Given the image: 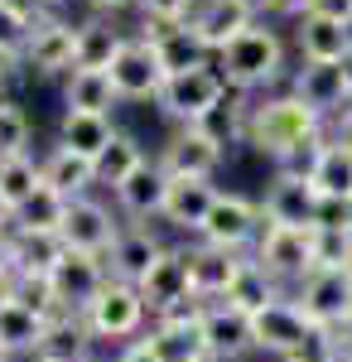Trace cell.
<instances>
[{
    "label": "cell",
    "instance_id": "1",
    "mask_svg": "<svg viewBox=\"0 0 352 362\" xmlns=\"http://www.w3.org/2000/svg\"><path fill=\"white\" fill-rule=\"evenodd\" d=\"M324 136V116L309 112L295 92H280V97H266V102H246V131L242 145H251L256 155L266 160H285L295 145Z\"/></svg>",
    "mask_w": 352,
    "mask_h": 362
},
{
    "label": "cell",
    "instance_id": "2",
    "mask_svg": "<svg viewBox=\"0 0 352 362\" xmlns=\"http://www.w3.org/2000/svg\"><path fill=\"white\" fill-rule=\"evenodd\" d=\"M213 63H217V73L227 78L232 92L251 97V92H266V87H275L285 78V39H280L266 20H256V25L242 29Z\"/></svg>",
    "mask_w": 352,
    "mask_h": 362
},
{
    "label": "cell",
    "instance_id": "3",
    "mask_svg": "<svg viewBox=\"0 0 352 362\" xmlns=\"http://www.w3.org/2000/svg\"><path fill=\"white\" fill-rule=\"evenodd\" d=\"M82 324L92 329L97 348H121V343H131V338H140L145 329H150V309H145L136 285L107 280L102 295L82 309Z\"/></svg>",
    "mask_w": 352,
    "mask_h": 362
},
{
    "label": "cell",
    "instance_id": "4",
    "mask_svg": "<svg viewBox=\"0 0 352 362\" xmlns=\"http://www.w3.org/2000/svg\"><path fill=\"white\" fill-rule=\"evenodd\" d=\"M251 261H256L285 295H295L299 285H304V276H314V227L299 232V227L266 223L261 237H256V247H251Z\"/></svg>",
    "mask_w": 352,
    "mask_h": 362
},
{
    "label": "cell",
    "instance_id": "5",
    "mask_svg": "<svg viewBox=\"0 0 352 362\" xmlns=\"http://www.w3.org/2000/svg\"><path fill=\"white\" fill-rule=\"evenodd\" d=\"M232 97V87H227V78L217 73V63H208V68H189V73H174L169 83H164L160 92V107L174 126H198L203 116H213L222 102Z\"/></svg>",
    "mask_w": 352,
    "mask_h": 362
},
{
    "label": "cell",
    "instance_id": "6",
    "mask_svg": "<svg viewBox=\"0 0 352 362\" xmlns=\"http://www.w3.org/2000/svg\"><path fill=\"white\" fill-rule=\"evenodd\" d=\"M261 227H266V213H261V203L246 194H217L213 213H208V223L203 232L193 237V242H208V247H227V251H246L256 247V237H261Z\"/></svg>",
    "mask_w": 352,
    "mask_h": 362
},
{
    "label": "cell",
    "instance_id": "7",
    "mask_svg": "<svg viewBox=\"0 0 352 362\" xmlns=\"http://www.w3.org/2000/svg\"><path fill=\"white\" fill-rule=\"evenodd\" d=\"M145 309H150V324L174 314V309H189V305H203L193 295V276H189V247H164L160 261L150 266V276L136 285Z\"/></svg>",
    "mask_w": 352,
    "mask_h": 362
},
{
    "label": "cell",
    "instance_id": "8",
    "mask_svg": "<svg viewBox=\"0 0 352 362\" xmlns=\"http://www.w3.org/2000/svg\"><path fill=\"white\" fill-rule=\"evenodd\" d=\"M295 305L309 314V324L343 334L352 324V271H314L304 276V285L295 290Z\"/></svg>",
    "mask_w": 352,
    "mask_h": 362
},
{
    "label": "cell",
    "instance_id": "9",
    "mask_svg": "<svg viewBox=\"0 0 352 362\" xmlns=\"http://www.w3.org/2000/svg\"><path fill=\"white\" fill-rule=\"evenodd\" d=\"M121 227L126 223H116L111 203H102L97 194H87V198H73V203H68V218L58 227V237H63L68 251H87V256H102V261H107V251L116 247Z\"/></svg>",
    "mask_w": 352,
    "mask_h": 362
},
{
    "label": "cell",
    "instance_id": "10",
    "mask_svg": "<svg viewBox=\"0 0 352 362\" xmlns=\"http://www.w3.org/2000/svg\"><path fill=\"white\" fill-rule=\"evenodd\" d=\"M111 83H116V97H121V102H160L169 73H164L155 44L140 39V34H131L126 49H121L116 63H111Z\"/></svg>",
    "mask_w": 352,
    "mask_h": 362
},
{
    "label": "cell",
    "instance_id": "11",
    "mask_svg": "<svg viewBox=\"0 0 352 362\" xmlns=\"http://www.w3.org/2000/svg\"><path fill=\"white\" fill-rule=\"evenodd\" d=\"M20 68L39 73V78H68L78 68V25L73 20H44L34 25L29 44L20 49Z\"/></svg>",
    "mask_w": 352,
    "mask_h": 362
},
{
    "label": "cell",
    "instance_id": "12",
    "mask_svg": "<svg viewBox=\"0 0 352 362\" xmlns=\"http://www.w3.org/2000/svg\"><path fill=\"white\" fill-rule=\"evenodd\" d=\"M155 160H160V169L169 179H217V169L227 160V145H217L198 126H179L174 136L164 140V150Z\"/></svg>",
    "mask_w": 352,
    "mask_h": 362
},
{
    "label": "cell",
    "instance_id": "13",
    "mask_svg": "<svg viewBox=\"0 0 352 362\" xmlns=\"http://www.w3.org/2000/svg\"><path fill=\"white\" fill-rule=\"evenodd\" d=\"M145 343L155 362H203L208 358V338H203V305H189V309H174L155 319L145 329Z\"/></svg>",
    "mask_w": 352,
    "mask_h": 362
},
{
    "label": "cell",
    "instance_id": "14",
    "mask_svg": "<svg viewBox=\"0 0 352 362\" xmlns=\"http://www.w3.org/2000/svg\"><path fill=\"white\" fill-rule=\"evenodd\" d=\"M111 280L107 261L102 256H87V251H63L58 266L49 271V285H54V300L63 314H82L102 295V285Z\"/></svg>",
    "mask_w": 352,
    "mask_h": 362
},
{
    "label": "cell",
    "instance_id": "15",
    "mask_svg": "<svg viewBox=\"0 0 352 362\" xmlns=\"http://www.w3.org/2000/svg\"><path fill=\"white\" fill-rule=\"evenodd\" d=\"M251 324H256V353H266V358H275V362L290 358L299 343L319 329V324H309V314L295 305V295H280V300L266 305Z\"/></svg>",
    "mask_w": 352,
    "mask_h": 362
},
{
    "label": "cell",
    "instance_id": "16",
    "mask_svg": "<svg viewBox=\"0 0 352 362\" xmlns=\"http://www.w3.org/2000/svg\"><path fill=\"white\" fill-rule=\"evenodd\" d=\"M140 39L155 44L164 73H189V68H208L213 63V49L203 44V34L193 29V20H179V25H164V20H140Z\"/></svg>",
    "mask_w": 352,
    "mask_h": 362
},
{
    "label": "cell",
    "instance_id": "17",
    "mask_svg": "<svg viewBox=\"0 0 352 362\" xmlns=\"http://www.w3.org/2000/svg\"><path fill=\"white\" fill-rule=\"evenodd\" d=\"M203 338H208V358L213 362H242L256 353V324H251V314H242L227 300L203 305Z\"/></svg>",
    "mask_w": 352,
    "mask_h": 362
},
{
    "label": "cell",
    "instance_id": "18",
    "mask_svg": "<svg viewBox=\"0 0 352 362\" xmlns=\"http://www.w3.org/2000/svg\"><path fill=\"white\" fill-rule=\"evenodd\" d=\"M319 189L309 184V179H290V174H271V184H266V194H261V213H266V223L275 227H299V232H309V227L319 223Z\"/></svg>",
    "mask_w": 352,
    "mask_h": 362
},
{
    "label": "cell",
    "instance_id": "19",
    "mask_svg": "<svg viewBox=\"0 0 352 362\" xmlns=\"http://www.w3.org/2000/svg\"><path fill=\"white\" fill-rule=\"evenodd\" d=\"M290 92H295L309 112H319L324 121H333L352 102L343 63H299L295 73H290Z\"/></svg>",
    "mask_w": 352,
    "mask_h": 362
},
{
    "label": "cell",
    "instance_id": "20",
    "mask_svg": "<svg viewBox=\"0 0 352 362\" xmlns=\"http://www.w3.org/2000/svg\"><path fill=\"white\" fill-rule=\"evenodd\" d=\"M246 251H227V247H208V242H189V276H193V295L203 305L227 300L232 280L242 276Z\"/></svg>",
    "mask_w": 352,
    "mask_h": 362
},
{
    "label": "cell",
    "instance_id": "21",
    "mask_svg": "<svg viewBox=\"0 0 352 362\" xmlns=\"http://www.w3.org/2000/svg\"><path fill=\"white\" fill-rule=\"evenodd\" d=\"M217 194H222V189H217L213 179H169V198H164L160 223H169L174 232H184L193 242V237L203 232V223H208Z\"/></svg>",
    "mask_w": 352,
    "mask_h": 362
},
{
    "label": "cell",
    "instance_id": "22",
    "mask_svg": "<svg viewBox=\"0 0 352 362\" xmlns=\"http://www.w3.org/2000/svg\"><path fill=\"white\" fill-rule=\"evenodd\" d=\"M164 198H169V174L160 169V160H145L116 189V208H121V218H131L136 227H150L164 213Z\"/></svg>",
    "mask_w": 352,
    "mask_h": 362
},
{
    "label": "cell",
    "instance_id": "23",
    "mask_svg": "<svg viewBox=\"0 0 352 362\" xmlns=\"http://www.w3.org/2000/svg\"><path fill=\"white\" fill-rule=\"evenodd\" d=\"M164 247H169V242H160L150 227L126 223V227H121V237H116V247L107 251V271H111V280L140 285V280L150 276V266L160 261V251H164Z\"/></svg>",
    "mask_w": 352,
    "mask_h": 362
},
{
    "label": "cell",
    "instance_id": "24",
    "mask_svg": "<svg viewBox=\"0 0 352 362\" xmlns=\"http://www.w3.org/2000/svg\"><path fill=\"white\" fill-rule=\"evenodd\" d=\"M92 358H97V338L82 324V314H58V319H49L29 362H92Z\"/></svg>",
    "mask_w": 352,
    "mask_h": 362
},
{
    "label": "cell",
    "instance_id": "25",
    "mask_svg": "<svg viewBox=\"0 0 352 362\" xmlns=\"http://www.w3.org/2000/svg\"><path fill=\"white\" fill-rule=\"evenodd\" d=\"M299 63H343L352 54V25L324 20V15H304L295 29Z\"/></svg>",
    "mask_w": 352,
    "mask_h": 362
},
{
    "label": "cell",
    "instance_id": "26",
    "mask_svg": "<svg viewBox=\"0 0 352 362\" xmlns=\"http://www.w3.org/2000/svg\"><path fill=\"white\" fill-rule=\"evenodd\" d=\"M251 25H256V15L246 10L242 0H203V5L193 10V29L203 34V44L213 49V58Z\"/></svg>",
    "mask_w": 352,
    "mask_h": 362
},
{
    "label": "cell",
    "instance_id": "27",
    "mask_svg": "<svg viewBox=\"0 0 352 362\" xmlns=\"http://www.w3.org/2000/svg\"><path fill=\"white\" fill-rule=\"evenodd\" d=\"M39 165H44V184L58 189L68 203H73V198H87L97 189V165L82 160V155H73L68 145H54L49 155H39Z\"/></svg>",
    "mask_w": 352,
    "mask_h": 362
},
{
    "label": "cell",
    "instance_id": "28",
    "mask_svg": "<svg viewBox=\"0 0 352 362\" xmlns=\"http://www.w3.org/2000/svg\"><path fill=\"white\" fill-rule=\"evenodd\" d=\"M116 83L111 73L102 68H73L68 83H63V112H97V116H111L116 112Z\"/></svg>",
    "mask_w": 352,
    "mask_h": 362
},
{
    "label": "cell",
    "instance_id": "29",
    "mask_svg": "<svg viewBox=\"0 0 352 362\" xmlns=\"http://www.w3.org/2000/svg\"><path fill=\"white\" fill-rule=\"evenodd\" d=\"M111 140H116V121H111V116H97V112H63V121H58V145H68L73 155L92 160V165H97V155L107 150Z\"/></svg>",
    "mask_w": 352,
    "mask_h": 362
},
{
    "label": "cell",
    "instance_id": "30",
    "mask_svg": "<svg viewBox=\"0 0 352 362\" xmlns=\"http://www.w3.org/2000/svg\"><path fill=\"white\" fill-rule=\"evenodd\" d=\"M126 39H131V34L111 25V15L82 20L78 25V68H102V73H111V63L126 49Z\"/></svg>",
    "mask_w": 352,
    "mask_h": 362
},
{
    "label": "cell",
    "instance_id": "31",
    "mask_svg": "<svg viewBox=\"0 0 352 362\" xmlns=\"http://www.w3.org/2000/svg\"><path fill=\"white\" fill-rule=\"evenodd\" d=\"M44 329H49L44 314H34V309H25V305L10 300L5 314H0V348H5L15 362H29L34 348H39V338H44Z\"/></svg>",
    "mask_w": 352,
    "mask_h": 362
},
{
    "label": "cell",
    "instance_id": "32",
    "mask_svg": "<svg viewBox=\"0 0 352 362\" xmlns=\"http://www.w3.org/2000/svg\"><path fill=\"white\" fill-rule=\"evenodd\" d=\"M145 160H150V155H145V145H140L131 131H116V140L97 155V189H111V194H116V189H121V184H126Z\"/></svg>",
    "mask_w": 352,
    "mask_h": 362
},
{
    "label": "cell",
    "instance_id": "33",
    "mask_svg": "<svg viewBox=\"0 0 352 362\" xmlns=\"http://www.w3.org/2000/svg\"><path fill=\"white\" fill-rule=\"evenodd\" d=\"M10 247H15V276H44L58 266V256H63V237L54 232H10Z\"/></svg>",
    "mask_w": 352,
    "mask_h": 362
},
{
    "label": "cell",
    "instance_id": "34",
    "mask_svg": "<svg viewBox=\"0 0 352 362\" xmlns=\"http://www.w3.org/2000/svg\"><path fill=\"white\" fill-rule=\"evenodd\" d=\"M319 198H333V203H352V150L348 145H338V140H328L324 155H319V165H314V179H309Z\"/></svg>",
    "mask_w": 352,
    "mask_h": 362
},
{
    "label": "cell",
    "instance_id": "35",
    "mask_svg": "<svg viewBox=\"0 0 352 362\" xmlns=\"http://www.w3.org/2000/svg\"><path fill=\"white\" fill-rule=\"evenodd\" d=\"M63 218H68V198L58 194V189H49V184H39V189L15 208V232H54L58 237Z\"/></svg>",
    "mask_w": 352,
    "mask_h": 362
},
{
    "label": "cell",
    "instance_id": "36",
    "mask_svg": "<svg viewBox=\"0 0 352 362\" xmlns=\"http://www.w3.org/2000/svg\"><path fill=\"white\" fill-rule=\"evenodd\" d=\"M280 295H285V290H280V285H275V280L266 276V271H261L251 256H246L242 276L232 280V290H227V305H237L242 314H251V319H256V314H261L266 305H275Z\"/></svg>",
    "mask_w": 352,
    "mask_h": 362
},
{
    "label": "cell",
    "instance_id": "37",
    "mask_svg": "<svg viewBox=\"0 0 352 362\" xmlns=\"http://www.w3.org/2000/svg\"><path fill=\"white\" fill-rule=\"evenodd\" d=\"M44 184V165L34 155H15V160H0V198L10 208H20L34 189Z\"/></svg>",
    "mask_w": 352,
    "mask_h": 362
},
{
    "label": "cell",
    "instance_id": "38",
    "mask_svg": "<svg viewBox=\"0 0 352 362\" xmlns=\"http://www.w3.org/2000/svg\"><path fill=\"white\" fill-rule=\"evenodd\" d=\"M34 140V126H29L25 107H15L10 97L0 102V160H15V155H34L29 150Z\"/></svg>",
    "mask_w": 352,
    "mask_h": 362
},
{
    "label": "cell",
    "instance_id": "39",
    "mask_svg": "<svg viewBox=\"0 0 352 362\" xmlns=\"http://www.w3.org/2000/svg\"><path fill=\"white\" fill-rule=\"evenodd\" d=\"M10 300L34 309V314H44V319H58V314H63L58 300H54V285H49L44 276H15L10 280Z\"/></svg>",
    "mask_w": 352,
    "mask_h": 362
},
{
    "label": "cell",
    "instance_id": "40",
    "mask_svg": "<svg viewBox=\"0 0 352 362\" xmlns=\"http://www.w3.org/2000/svg\"><path fill=\"white\" fill-rule=\"evenodd\" d=\"M328 145V131L314 140H304V145H295L285 160H275V174H290V179H314V165H319V155H324Z\"/></svg>",
    "mask_w": 352,
    "mask_h": 362
},
{
    "label": "cell",
    "instance_id": "41",
    "mask_svg": "<svg viewBox=\"0 0 352 362\" xmlns=\"http://www.w3.org/2000/svg\"><path fill=\"white\" fill-rule=\"evenodd\" d=\"M343 358V343H338V334L333 329H314V334L299 343L290 358H280V362H338Z\"/></svg>",
    "mask_w": 352,
    "mask_h": 362
},
{
    "label": "cell",
    "instance_id": "42",
    "mask_svg": "<svg viewBox=\"0 0 352 362\" xmlns=\"http://www.w3.org/2000/svg\"><path fill=\"white\" fill-rule=\"evenodd\" d=\"M140 20H164V25H179V20H193V10L203 0H136Z\"/></svg>",
    "mask_w": 352,
    "mask_h": 362
},
{
    "label": "cell",
    "instance_id": "43",
    "mask_svg": "<svg viewBox=\"0 0 352 362\" xmlns=\"http://www.w3.org/2000/svg\"><path fill=\"white\" fill-rule=\"evenodd\" d=\"M29 34H34V25H29V20L20 15V10H15V5H5V0H0V44L20 54V49L29 44Z\"/></svg>",
    "mask_w": 352,
    "mask_h": 362
},
{
    "label": "cell",
    "instance_id": "44",
    "mask_svg": "<svg viewBox=\"0 0 352 362\" xmlns=\"http://www.w3.org/2000/svg\"><path fill=\"white\" fill-rule=\"evenodd\" d=\"M5 5H15L29 25H44V20H58L63 15V0H5Z\"/></svg>",
    "mask_w": 352,
    "mask_h": 362
},
{
    "label": "cell",
    "instance_id": "45",
    "mask_svg": "<svg viewBox=\"0 0 352 362\" xmlns=\"http://www.w3.org/2000/svg\"><path fill=\"white\" fill-rule=\"evenodd\" d=\"M309 15H324V20L352 25V0H309Z\"/></svg>",
    "mask_w": 352,
    "mask_h": 362
},
{
    "label": "cell",
    "instance_id": "46",
    "mask_svg": "<svg viewBox=\"0 0 352 362\" xmlns=\"http://www.w3.org/2000/svg\"><path fill=\"white\" fill-rule=\"evenodd\" d=\"M328 140H338V145H348V150H352V102H348L338 116H333V131H328Z\"/></svg>",
    "mask_w": 352,
    "mask_h": 362
},
{
    "label": "cell",
    "instance_id": "47",
    "mask_svg": "<svg viewBox=\"0 0 352 362\" xmlns=\"http://www.w3.org/2000/svg\"><path fill=\"white\" fill-rule=\"evenodd\" d=\"M266 15H280V20H304L309 15V0H271Z\"/></svg>",
    "mask_w": 352,
    "mask_h": 362
},
{
    "label": "cell",
    "instance_id": "48",
    "mask_svg": "<svg viewBox=\"0 0 352 362\" xmlns=\"http://www.w3.org/2000/svg\"><path fill=\"white\" fill-rule=\"evenodd\" d=\"M10 280H15V247L10 237H0V290H10Z\"/></svg>",
    "mask_w": 352,
    "mask_h": 362
},
{
    "label": "cell",
    "instance_id": "49",
    "mask_svg": "<svg viewBox=\"0 0 352 362\" xmlns=\"http://www.w3.org/2000/svg\"><path fill=\"white\" fill-rule=\"evenodd\" d=\"M15 73H20V54H15V49H5V44H0V87L10 83V78H15Z\"/></svg>",
    "mask_w": 352,
    "mask_h": 362
},
{
    "label": "cell",
    "instance_id": "50",
    "mask_svg": "<svg viewBox=\"0 0 352 362\" xmlns=\"http://www.w3.org/2000/svg\"><path fill=\"white\" fill-rule=\"evenodd\" d=\"M136 0H87V10L92 15H121V10H131Z\"/></svg>",
    "mask_w": 352,
    "mask_h": 362
},
{
    "label": "cell",
    "instance_id": "51",
    "mask_svg": "<svg viewBox=\"0 0 352 362\" xmlns=\"http://www.w3.org/2000/svg\"><path fill=\"white\" fill-rule=\"evenodd\" d=\"M10 232H15V208L0 198V237H10Z\"/></svg>",
    "mask_w": 352,
    "mask_h": 362
},
{
    "label": "cell",
    "instance_id": "52",
    "mask_svg": "<svg viewBox=\"0 0 352 362\" xmlns=\"http://www.w3.org/2000/svg\"><path fill=\"white\" fill-rule=\"evenodd\" d=\"M242 5L256 15V20H266V10H271V0H242Z\"/></svg>",
    "mask_w": 352,
    "mask_h": 362
},
{
    "label": "cell",
    "instance_id": "53",
    "mask_svg": "<svg viewBox=\"0 0 352 362\" xmlns=\"http://www.w3.org/2000/svg\"><path fill=\"white\" fill-rule=\"evenodd\" d=\"M338 343H343V358H352V324L343 329V334H338Z\"/></svg>",
    "mask_w": 352,
    "mask_h": 362
},
{
    "label": "cell",
    "instance_id": "54",
    "mask_svg": "<svg viewBox=\"0 0 352 362\" xmlns=\"http://www.w3.org/2000/svg\"><path fill=\"white\" fill-rule=\"evenodd\" d=\"M343 73H348V92H352V54L343 58Z\"/></svg>",
    "mask_w": 352,
    "mask_h": 362
},
{
    "label": "cell",
    "instance_id": "55",
    "mask_svg": "<svg viewBox=\"0 0 352 362\" xmlns=\"http://www.w3.org/2000/svg\"><path fill=\"white\" fill-rule=\"evenodd\" d=\"M5 305H10V290H0V314H5Z\"/></svg>",
    "mask_w": 352,
    "mask_h": 362
},
{
    "label": "cell",
    "instance_id": "56",
    "mask_svg": "<svg viewBox=\"0 0 352 362\" xmlns=\"http://www.w3.org/2000/svg\"><path fill=\"white\" fill-rule=\"evenodd\" d=\"M92 362H116V353H107V358H102V353H97V358H92Z\"/></svg>",
    "mask_w": 352,
    "mask_h": 362
},
{
    "label": "cell",
    "instance_id": "57",
    "mask_svg": "<svg viewBox=\"0 0 352 362\" xmlns=\"http://www.w3.org/2000/svg\"><path fill=\"white\" fill-rule=\"evenodd\" d=\"M0 362H15V358H10V353H5V348H0Z\"/></svg>",
    "mask_w": 352,
    "mask_h": 362
},
{
    "label": "cell",
    "instance_id": "58",
    "mask_svg": "<svg viewBox=\"0 0 352 362\" xmlns=\"http://www.w3.org/2000/svg\"><path fill=\"white\" fill-rule=\"evenodd\" d=\"M338 362H352V358H338Z\"/></svg>",
    "mask_w": 352,
    "mask_h": 362
},
{
    "label": "cell",
    "instance_id": "59",
    "mask_svg": "<svg viewBox=\"0 0 352 362\" xmlns=\"http://www.w3.org/2000/svg\"><path fill=\"white\" fill-rule=\"evenodd\" d=\"M0 102H5V92H0Z\"/></svg>",
    "mask_w": 352,
    "mask_h": 362
},
{
    "label": "cell",
    "instance_id": "60",
    "mask_svg": "<svg viewBox=\"0 0 352 362\" xmlns=\"http://www.w3.org/2000/svg\"><path fill=\"white\" fill-rule=\"evenodd\" d=\"M203 362H213V358H203Z\"/></svg>",
    "mask_w": 352,
    "mask_h": 362
}]
</instances>
